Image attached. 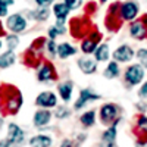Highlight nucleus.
<instances>
[{
	"mask_svg": "<svg viewBox=\"0 0 147 147\" xmlns=\"http://www.w3.org/2000/svg\"><path fill=\"white\" fill-rule=\"evenodd\" d=\"M0 97L3 100V107L7 113H16L22 106V96L21 91L12 85H3L0 88Z\"/></svg>",
	"mask_w": 147,
	"mask_h": 147,
	"instance_id": "f257e3e1",
	"label": "nucleus"
},
{
	"mask_svg": "<svg viewBox=\"0 0 147 147\" xmlns=\"http://www.w3.org/2000/svg\"><path fill=\"white\" fill-rule=\"evenodd\" d=\"M144 77H146V68H143L140 63L129 65L125 69V72H124V80H125V82L129 85V87L140 85L144 81Z\"/></svg>",
	"mask_w": 147,
	"mask_h": 147,
	"instance_id": "f03ea898",
	"label": "nucleus"
},
{
	"mask_svg": "<svg viewBox=\"0 0 147 147\" xmlns=\"http://www.w3.org/2000/svg\"><path fill=\"white\" fill-rule=\"evenodd\" d=\"M119 15L124 22H132L140 15V5L136 0H127L119 5Z\"/></svg>",
	"mask_w": 147,
	"mask_h": 147,
	"instance_id": "7ed1b4c3",
	"label": "nucleus"
},
{
	"mask_svg": "<svg viewBox=\"0 0 147 147\" xmlns=\"http://www.w3.org/2000/svg\"><path fill=\"white\" fill-rule=\"evenodd\" d=\"M129 34L136 40H146L147 38V15L137 18L129 24Z\"/></svg>",
	"mask_w": 147,
	"mask_h": 147,
	"instance_id": "20e7f679",
	"label": "nucleus"
},
{
	"mask_svg": "<svg viewBox=\"0 0 147 147\" xmlns=\"http://www.w3.org/2000/svg\"><path fill=\"white\" fill-rule=\"evenodd\" d=\"M134 56H136V52H134L132 47L128 46V44L119 46L116 50L112 53L113 60L118 62V63H128V62H131V60L134 59Z\"/></svg>",
	"mask_w": 147,
	"mask_h": 147,
	"instance_id": "39448f33",
	"label": "nucleus"
},
{
	"mask_svg": "<svg viewBox=\"0 0 147 147\" xmlns=\"http://www.w3.org/2000/svg\"><path fill=\"white\" fill-rule=\"evenodd\" d=\"M102 40L100 32H90L88 35L84 37V40L81 41V50L85 55H91L96 52V49L99 47V41Z\"/></svg>",
	"mask_w": 147,
	"mask_h": 147,
	"instance_id": "423d86ee",
	"label": "nucleus"
},
{
	"mask_svg": "<svg viewBox=\"0 0 147 147\" xmlns=\"http://www.w3.org/2000/svg\"><path fill=\"white\" fill-rule=\"evenodd\" d=\"M37 80L40 82H52V81H56L57 80V74H56V69L55 66L50 63V62H44L41 65V68L37 72Z\"/></svg>",
	"mask_w": 147,
	"mask_h": 147,
	"instance_id": "0eeeda50",
	"label": "nucleus"
},
{
	"mask_svg": "<svg viewBox=\"0 0 147 147\" xmlns=\"http://www.w3.org/2000/svg\"><path fill=\"white\" fill-rule=\"evenodd\" d=\"M6 27L12 32H22L24 30L27 28V19L24 18L21 13H13V15L7 16Z\"/></svg>",
	"mask_w": 147,
	"mask_h": 147,
	"instance_id": "6e6552de",
	"label": "nucleus"
},
{
	"mask_svg": "<svg viewBox=\"0 0 147 147\" xmlns=\"http://www.w3.org/2000/svg\"><path fill=\"white\" fill-rule=\"evenodd\" d=\"M56 103H57V99L52 91H43V93H40L38 96H37V99H35V105L43 107V109L55 107Z\"/></svg>",
	"mask_w": 147,
	"mask_h": 147,
	"instance_id": "1a4fd4ad",
	"label": "nucleus"
},
{
	"mask_svg": "<svg viewBox=\"0 0 147 147\" xmlns=\"http://www.w3.org/2000/svg\"><path fill=\"white\" fill-rule=\"evenodd\" d=\"M116 115H118V107L113 103H106L100 109V118L103 119V122H107V124L118 121L119 118H116Z\"/></svg>",
	"mask_w": 147,
	"mask_h": 147,
	"instance_id": "9d476101",
	"label": "nucleus"
},
{
	"mask_svg": "<svg viewBox=\"0 0 147 147\" xmlns=\"http://www.w3.org/2000/svg\"><path fill=\"white\" fill-rule=\"evenodd\" d=\"M100 99V96L99 94H96V93H93L90 88H84V90H81L80 91V97H78V100L75 102V107L77 110L78 109H81L82 106H85L88 102H93V100H99Z\"/></svg>",
	"mask_w": 147,
	"mask_h": 147,
	"instance_id": "9b49d317",
	"label": "nucleus"
},
{
	"mask_svg": "<svg viewBox=\"0 0 147 147\" xmlns=\"http://www.w3.org/2000/svg\"><path fill=\"white\" fill-rule=\"evenodd\" d=\"M9 144H19L24 141V131L16 124H9L7 127V138Z\"/></svg>",
	"mask_w": 147,
	"mask_h": 147,
	"instance_id": "f8f14e48",
	"label": "nucleus"
},
{
	"mask_svg": "<svg viewBox=\"0 0 147 147\" xmlns=\"http://www.w3.org/2000/svg\"><path fill=\"white\" fill-rule=\"evenodd\" d=\"M118 121H115L112 127L107 128L105 132H103V136H102V147H113L115 146V140H116V125H118Z\"/></svg>",
	"mask_w": 147,
	"mask_h": 147,
	"instance_id": "ddd939ff",
	"label": "nucleus"
},
{
	"mask_svg": "<svg viewBox=\"0 0 147 147\" xmlns=\"http://www.w3.org/2000/svg\"><path fill=\"white\" fill-rule=\"evenodd\" d=\"M80 71L82 74H85V75H90V74H94L96 69H97V63H96V60L94 59H90V57H81L78 59V62H77Z\"/></svg>",
	"mask_w": 147,
	"mask_h": 147,
	"instance_id": "4468645a",
	"label": "nucleus"
},
{
	"mask_svg": "<svg viewBox=\"0 0 147 147\" xmlns=\"http://www.w3.org/2000/svg\"><path fill=\"white\" fill-rule=\"evenodd\" d=\"M52 119V113L47 109H40L34 113V125L35 127H44Z\"/></svg>",
	"mask_w": 147,
	"mask_h": 147,
	"instance_id": "2eb2a0df",
	"label": "nucleus"
},
{
	"mask_svg": "<svg viewBox=\"0 0 147 147\" xmlns=\"http://www.w3.org/2000/svg\"><path fill=\"white\" fill-rule=\"evenodd\" d=\"M57 91L59 96L63 102H69L71 97H72V91H74V84L71 81H65V82H60L57 85Z\"/></svg>",
	"mask_w": 147,
	"mask_h": 147,
	"instance_id": "dca6fc26",
	"label": "nucleus"
},
{
	"mask_svg": "<svg viewBox=\"0 0 147 147\" xmlns=\"http://www.w3.org/2000/svg\"><path fill=\"white\" fill-rule=\"evenodd\" d=\"M136 129L140 134V140L138 141H147V116L140 115L136 121Z\"/></svg>",
	"mask_w": 147,
	"mask_h": 147,
	"instance_id": "f3484780",
	"label": "nucleus"
},
{
	"mask_svg": "<svg viewBox=\"0 0 147 147\" xmlns=\"http://www.w3.org/2000/svg\"><path fill=\"white\" fill-rule=\"evenodd\" d=\"M77 53V49L71 46L69 43H62V44H57V56L60 59H66L69 56H74Z\"/></svg>",
	"mask_w": 147,
	"mask_h": 147,
	"instance_id": "a211bd4d",
	"label": "nucleus"
},
{
	"mask_svg": "<svg viewBox=\"0 0 147 147\" xmlns=\"http://www.w3.org/2000/svg\"><path fill=\"white\" fill-rule=\"evenodd\" d=\"M69 12H71V9L65 3H55L53 5V13H55L57 21H65L69 15Z\"/></svg>",
	"mask_w": 147,
	"mask_h": 147,
	"instance_id": "6ab92c4d",
	"label": "nucleus"
},
{
	"mask_svg": "<svg viewBox=\"0 0 147 147\" xmlns=\"http://www.w3.org/2000/svg\"><path fill=\"white\" fill-rule=\"evenodd\" d=\"M119 72H121L119 63L115 62V60H112V62L107 63V66H106V69H105V72H103V75H105L106 78H109V80H113V78H118V77H119Z\"/></svg>",
	"mask_w": 147,
	"mask_h": 147,
	"instance_id": "aec40b11",
	"label": "nucleus"
},
{
	"mask_svg": "<svg viewBox=\"0 0 147 147\" xmlns=\"http://www.w3.org/2000/svg\"><path fill=\"white\" fill-rule=\"evenodd\" d=\"M30 146L31 147H50L52 146V138L40 134V136H35V137L31 138Z\"/></svg>",
	"mask_w": 147,
	"mask_h": 147,
	"instance_id": "412c9836",
	"label": "nucleus"
},
{
	"mask_svg": "<svg viewBox=\"0 0 147 147\" xmlns=\"http://www.w3.org/2000/svg\"><path fill=\"white\" fill-rule=\"evenodd\" d=\"M13 63H15V53L12 50H7V52L0 55V68H2V69L9 68Z\"/></svg>",
	"mask_w": 147,
	"mask_h": 147,
	"instance_id": "4be33fe9",
	"label": "nucleus"
},
{
	"mask_svg": "<svg viewBox=\"0 0 147 147\" xmlns=\"http://www.w3.org/2000/svg\"><path fill=\"white\" fill-rule=\"evenodd\" d=\"M109 56H110V52H109L107 44H100L94 52V57H96L97 62H105V60L109 59Z\"/></svg>",
	"mask_w": 147,
	"mask_h": 147,
	"instance_id": "5701e85b",
	"label": "nucleus"
},
{
	"mask_svg": "<svg viewBox=\"0 0 147 147\" xmlns=\"http://www.w3.org/2000/svg\"><path fill=\"white\" fill-rule=\"evenodd\" d=\"M35 21H47L49 16H50V12H49L47 7H40V9H37L34 12H31L30 13Z\"/></svg>",
	"mask_w": 147,
	"mask_h": 147,
	"instance_id": "b1692460",
	"label": "nucleus"
},
{
	"mask_svg": "<svg viewBox=\"0 0 147 147\" xmlns=\"http://www.w3.org/2000/svg\"><path fill=\"white\" fill-rule=\"evenodd\" d=\"M94 122H96V112H94V110H88V112L82 113L81 124L84 127H91V125H94Z\"/></svg>",
	"mask_w": 147,
	"mask_h": 147,
	"instance_id": "393cba45",
	"label": "nucleus"
},
{
	"mask_svg": "<svg viewBox=\"0 0 147 147\" xmlns=\"http://www.w3.org/2000/svg\"><path fill=\"white\" fill-rule=\"evenodd\" d=\"M136 57H137V60H138V63H140L143 68L147 69V49L140 47L138 50L136 52Z\"/></svg>",
	"mask_w": 147,
	"mask_h": 147,
	"instance_id": "a878e982",
	"label": "nucleus"
},
{
	"mask_svg": "<svg viewBox=\"0 0 147 147\" xmlns=\"http://www.w3.org/2000/svg\"><path fill=\"white\" fill-rule=\"evenodd\" d=\"M6 44H7V49L9 50H13L15 47H18L19 44V38H18V35H6Z\"/></svg>",
	"mask_w": 147,
	"mask_h": 147,
	"instance_id": "bb28decb",
	"label": "nucleus"
},
{
	"mask_svg": "<svg viewBox=\"0 0 147 147\" xmlns=\"http://www.w3.org/2000/svg\"><path fill=\"white\" fill-rule=\"evenodd\" d=\"M13 3H15L13 0H0V18L7 15V7Z\"/></svg>",
	"mask_w": 147,
	"mask_h": 147,
	"instance_id": "cd10ccee",
	"label": "nucleus"
},
{
	"mask_svg": "<svg viewBox=\"0 0 147 147\" xmlns=\"http://www.w3.org/2000/svg\"><path fill=\"white\" fill-rule=\"evenodd\" d=\"M69 109L66 107V106H59V107H56V110H55V115H56V118H59V119H65V118H68L69 116Z\"/></svg>",
	"mask_w": 147,
	"mask_h": 147,
	"instance_id": "c85d7f7f",
	"label": "nucleus"
},
{
	"mask_svg": "<svg viewBox=\"0 0 147 147\" xmlns=\"http://www.w3.org/2000/svg\"><path fill=\"white\" fill-rule=\"evenodd\" d=\"M46 49L49 50V53H50L52 56L57 55V44L55 43V40H49V41H46Z\"/></svg>",
	"mask_w": 147,
	"mask_h": 147,
	"instance_id": "c756f323",
	"label": "nucleus"
},
{
	"mask_svg": "<svg viewBox=\"0 0 147 147\" xmlns=\"http://www.w3.org/2000/svg\"><path fill=\"white\" fill-rule=\"evenodd\" d=\"M71 10H75V9H78L81 5H82V0H65L63 2Z\"/></svg>",
	"mask_w": 147,
	"mask_h": 147,
	"instance_id": "7c9ffc66",
	"label": "nucleus"
},
{
	"mask_svg": "<svg viewBox=\"0 0 147 147\" xmlns=\"http://www.w3.org/2000/svg\"><path fill=\"white\" fill-rule=\"evenodd\" d=\"M138 97L143 100H147V81L141 84V87L138 88Z\"/></svg>",
	"mask_w": 147,
	"mask_h": 147,
	"instance_id": "2f4dec72",
	"label": "nucleus"
},
{
	"mask_svg": "<svg viewBox=\"0 0 147 147\" xmlns=\"http://www.w3.org/2000/svg\"><path fill=\"white\" fill-rule=\"evenodd\" d=\"M34 2L38 5L40 7H47L49 5H52V3H53V0H34Z\"/></svg>",
	"mask_w": 147,
	"mask_h": 147,
	"instance_id": "473e14b6",
	"label": "nucleus"
},
{
	"mask_svg": "<svg viewBox=\"0 0 147 147\" xmlns=\"http://www.w3.org/2000/svg\"><path fill=\"white\" fill-rule=\"evenodd\" d=\"M60 147H72V144H71V141L65 140V141L62 143V146H60Z\"/></svg>",
	"mask_w": 147,
	"mask_h": 147,
	"instance_id": "72a5a7b5",
	"label": "nucleus"
},
{
	"mask_svg": "<svg viewBox=\"0 0 147 147\" xmlns=\"http://www.w3.org/2000/svg\"><path fill=\"white\" fill-rule=\"evenodd\" d=\"M137 147H147V141H137Z\"/></svg>",
	"mask_w": 147,
	"mask_h": 147,
	"instance_id": "f704fd0d",
	"label": "nucleus"
},
{
	"mask_svg": "<svg viewBox=\"0 0 147 147\" xmlns=\"http://www.w3.org/2000/svg\"><path fill=\"white\" fill-rule=\"evenodd\" d=\"M0 35H5V30H3V25H2V22H0Z\"/></svg>",
	"mask_w": 147,
	"mask_h": 147,
	"instance_id": "c9c22d12",
	"label": "nucleus"
},
{
	"mask_svg": "<svg viewBox=\"0 0 147 147\" xmlns=\"http://www.w3.org/2000/svg\"><path fill=\"white\" fill-rule=\"evenodd\" d=\"M2 124H3V119H2V118H0V127H2Z\"/></svg>",
	"mask_w": 147,
	"mask_h": 147,
	"instance_id": "e433bc0d",
	"label": "nucleus"
},
{
	"mask_svg": "<svg viewBox=\"0 0 147 147\" xmlns=\"http://www.w3.org/2000/svg\"><path fill=\"white\" fill-rule=\"evenodd\" d=\"M2 46H3V43H2V40H0V49H2Z\"/></svg>",
	"mask_w": 147,
	"mask_h": 147,
	"instance_id": "4c0bfd02",
	"label": "nucleus"
},
{
	"mask_svg": "<svg viewBox=\"0 0 147 147\" xmlns=\"http://www.w3.org/2000/svg\"><path fill=\"white\" fill-rule=\"evenodd\" d=\"M100 2H102V3H106V2H107V0H100Z\"/></svg>",
	"mask_w": 147,
	"mask_h": 147,
	"instance_id": "58836bf2",
	"label": "nucleus"
}]
</instances>
